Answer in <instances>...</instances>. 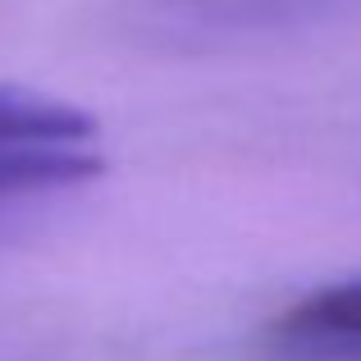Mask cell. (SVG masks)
<instances>
[{"instance_id":"cell-1","label":"cell","mask_w":361,"mask_h":361,"mask_svg":"<svg viewBox=\"0 0 361 361\" xmlns=\"http://www.w3.org/2000/svg\"><path fill=\"white\" fill-rule=\"evenodd\" d=\"M274 334L302 348H361V279H338L274 316Z\"/></svg>"},{"instance_id":"cell-2","label":"cell","mask_w":361,"mask_h":361,"mask_svg":"<svg viewBox=\"0 0 361 361\" xmlns=\"http://www.w3.org/2000/svg\"><path fill=\"white\" fill-rule=\"evenodd\" d=\"M101 174V156H92L82 142H18L0 147V197H27L69 188Z\"/></svg>"},{"instance_id":"cell-3","label":"cell","mask_w":361,"mask_h":361,"mask_svg":"<svg viewBox=\"0 0 361 361\" xmlns=\"http://www.w3.org/2000/svg\"><path fill=\"white\" fill-rule=\"evenodd\" d=\"M92 133H97L92 115L64 106V101L0 87V147H18V142H87Z\"/></svg>"}]
</instances>
